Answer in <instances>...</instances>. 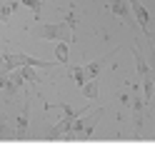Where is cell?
I'll use <instances>...</instances> for the list:
<instances>
[{"label":"cell","instance_id":"5","mask_svg":"<svg viewBox=\"0 0 155 145\" xmlns=\"http://www.w3.org/2000/svg\"><path fill=\"white\" fill-rule=\"evenodd\" d=\"M128 3H130V8H133V15H135V20H138L143 35L148 38V35H150V20H153V18L148 15V10H145V5L140 3V0H128Z\"/></svg>","mask_w":155,"mask_h":145},{"label":"cell","instance_id":"16","mask_svg":"<svg viewBox=\"0 0 155 145\" xmlns=\"http://www.w3.org/2000/svg\"><path fill=\"white\" fill-rule=\"evenodd\" d=\"M0 138H8V120L3 113H0Z\"/></svg>","mask_w":155,"mask_h":145},{"label":"cell","instance_id":"4","mask_svg":"<svg viewBox=\"0 0 155 145\" xmlns=\"http://www.w3.org/2000/svg\"><path fill=\"white\" fill-rule=\"evenodd\" d=\"M110 10H113V15H118L120 20H123V23H128L130 28H133V25H138V20H135L133 8H130L128 0H110Z\"/></svg>","mask_w":155,"mask_h":145},{"label":"cell","instance_id":"2","mask_svg":"<svg viewBox=\"0 0 155 145\" xmlns=\"http://www.w3.org/2000/svg\"><path fill=\"white\" fill-rule=\"evenodd\" d=\"M63 110L65 115L60 118V123H55L50 130H48V140H55V138H60V135H68L70 133V125H73V120L78 118V110H73V105H65V103H60V105H53V103H45V110Z\"/></svg>","mask_w":155,"mask_h":145},{"label":"cell","instance_id":"11","mask_svg":"<svg viewBox=\"0 0 155 145\" xmlns=\"http://www.w3.org/2000/svg\"><path fill=\"white\" fill-rule=\"evenodd\" d=\"M50 3V0H20V5H25L28 10H33V15L35 18H40L43 15V8Z\"/></svg>","mask_w":155,"mask_h":145},{"label":"cell","instance_id":"17","mask_svg":"<svg viewBox=\"0 0 155 145\" xmlns=\"http://www.w3.org/2000/svg\"><path fill=\"white\" fill-rule=\"evenodd\" d=\"M150 18H153V20H155V13H153V15H150Z\"/></svg>","mask_w":155,"mask_h":145},{"label":"cell","instance_id":"14","mask_svg":"<svg viewBox=\"0 0 155 145\" xmlns=\"http://www.w3.org/2000/svg\"><path fill=\"white\" fill-rule=\"evenodd\" d=\"M68 45L70 43H65V40H58V45H55V55L60 65H68Z\"/></svg>","mask_w":155,"mask_h":145},{"label":"cell","instance_id":"10","mask_svg":"<svg viewBox=\"0 0 155 145\" xmlns=\"http://www.w3.org/2000/svg\"><path fill=\"white\" fill-rule=\"evenodd\" d=\"M80 93L85 95V98H88V100H93V98H98V93H100V85H98V78H90L88 83H85L83 85V88H80Z\"/></svg>","mask_w":155,"mask_h":145},{"label":"cell","instance_id":"9","mask_svg":"<svg viewBox=\"0 0 155 145\" xmlns=\"http://www.w3.org/2000/svg\"><path fill=\"white\" fill-rule=\"evenodd\" d=\"M105 63H108V55H103V58H98V60H93V63H88V65H83V68H85V75H88V80H90V78H98Z\"/></svg>","mask_w":155,"mask_h":145},{"label":"cell","instance_id":"3","mask_svg":"<svg viewBox=\"0 0 155 145\" xmlns=\"http://www.w3.org/2000/svg\"><path fill=\"white\" fill-rule=\"evenodd\" d=\"M100 113H103V108L90 110V113H88V110L80 113V115L73 120V125H70V135H78V138H90L93 130H95V123L100 120Z\"/></svg>","mask_w":155,"mask_h":145},{"label":"cell","instance_id":"15","mask_svg":"<svg viewBox=\"0 0 155 145\" xmlns=\"http://www.w3.org/2000/svg\"><path fill=\"white\" fill-rule=\"evenodd\" d=\"M148 45H150V55H148V65H150V70L155 73V40L148 35Z\"/></svg>","mask_w":155,"mask_h":145},{"label":"cell","instance_id":"8","mask_svg":"<svg viewBox=\"0 0 155 145\" xmlns=\"http://www.w3.org/2000/svg\"><path fill=\"white\" fill-rule=\"evenodd\" d=\"M133 55H135V68H138V75H140V80L145 78V75H150L153 70H150V65H148V60H145V55L138 50V48L133 45Z\"/></svg>","mask_w":155,"mask_h":145},{"label":"cell","instance_id":"13","mask_svg":"<svg viewBox=\"0 0 155 145\" xmlns=\"http://www.w3.org/2000/svg\"><path fill=\"white\" fill-rule=\"evenodd\" d=\"M15 70L23 75L25 83H38V75H35V68L33 65H20V68H15Z\"/></svg>","mask_w":155,"mask_h":145},{"label":"cell","instance_id":"1","mask_svg":"<svg viewBox=\"0 0 155 145\" xmlns=\"http://www.w3.org/2000/svg\"><path fill=\"white\" fill-rule=\"evenodd\" d=\"M75 23L78 18L70 10L68 18L63 23H48V25H38L35 28V38L40 40H65V43H73V33H75Z\"/></svg>","mask_w":155,"mask_h":145},{"label":"cell","instance_id":"7","mask_svg":"<svg viewBox=\"0 0 155 145\" xmlns=\"http://www.w3.org/2000/svg\"><path fill=\"white\" fill-rule=\"evenodd\" d=\"M18 5H20V0H0V20L8 23V20L15 15Z\"/></svg>","mask_w":155,"mask_h":145},{"label":"cell","instance_id":"6","mask_svg":"<svg viewBox=\"0 0 155 145\" xmlns=\"http://www.w3.org/2000/svg\"><path fill=\"white\" fill-rule=\"evenodd\" d=\"M28 120H30V103L23 108V113L18 115V120H15V138L23 140L25 135H28Z\"/></svg>","mask_w":155,"mask_h":145},{"label":"cell","instance_id":"12","mask_svg":"<svg viewBox=\"0 0 155 145\" xmlns=\"http://www.w3.org/2000/svg\"><path fill=\"white\" fill-rule=\"evenodd\" d=\"M70 75H73V80L80 85V88L88 83V75H85V68L83 65H70Z\"/></svg>","mask_w":155,"mask_h":145}]
</instances>
